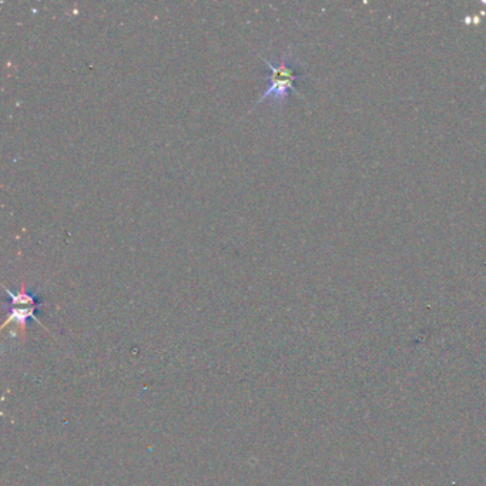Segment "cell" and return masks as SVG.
I'll use <instances>...</instances> for the list:
<instances>
[{"label":"cell","mask_w":486,"mask_h":486,"mask_svg":"<svg viewBox=\"0 0 486 486\" xmlns=\"http://www.w3.org/2000/svg\"><path fill=\"white\" fill-rule=\"evenodd\" d=\"M259 59L268 68V76H267L268 86L266 87V91L261 92L252 110L261 105L264 100H270L273 108H282L284 101L289 99L290 93L299 94L297 82L304 77L301 63L291 52H284L282 56H278L277 60L274 61L268 60L264 56H259Z\"/></svg>","instance_id":"cell-1"},{"label":"cell","mask_w":486,"mask_h":486,"mask_svg":"<svg viewBox=\"0 0 486 486\" xmlns=\"http://www.w3.org/2000/svg\"><path fill=\"white\" fill-rule=\"evenodd\" d=\"M4 291L8 294L6 297V304H8L9 321H16L19 324L25 325L29 320H37V311L39 307L44 304L40 299L39 291L32 290V291L16 292L11 291L8 287H4Z\"/></svg>","instance_id":"cell-2"}]
</instances>
